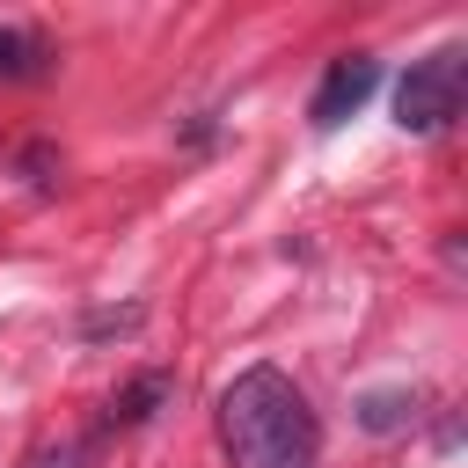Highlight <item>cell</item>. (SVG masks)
<instances>
[{"label": "cell", "instance_id": "cell-7", "mask_svg": "<svg viewBox=\"0 0 468 468\" xmlns=\"http://www.w3.org/2000/svg\"><path fill=\"white\" fill-rule=\"evenodd\" d=\"M146 322V307L139 300H124V307H88L80 314V344H102V336H132Z\"/></svg>", "mask_w": 468, "mask_h": 468}, {"label": "cell", "instance_id": "cell-5", "mask_svg": "<svg viewBox=\"0 0 468 468\" xmlns=\"http://www.w3.org/2000/svg\"><path fill=\"white\" fill-rule=\"evenodd\" d=\"M51 66H58V51L37 37V29H0V80H51Z\"/></svg>", "mask_w": 468, "mask_h": 468}, {"label": "cell", "instance_id": "cell-2", "mask_svg": "<svg viewBox=\"0 0 468 468\" xmlns=\"http://www.w3.org/2000/svg\"><path fill=\"white\" fill-rule=\"evenodd\" d=\"M461 95H468V51L461 44H439V51H424L395 80V124L417 132V139H431V132H446L461 117Z\"/></svg>", "mask_w": 468, "mask_h": 468}, {"label": "cell", "instance_id": "cell-6", "mask_svg": "<svg viewBox=\"0 0 468 468\" xmlns=\"http://www.w3.org/2000/svg\"><path fill=\"white\" fill-rule=\"evenodd\" d=\"M417 388H373V395H358V424L373 431V439H388V431H402V424H417Z\"/></svg>", "mask_w": 468, "mask_h": 468}, {"label": "cell", "instance_id": "cell-1", "mask_svg": "<svg viewBox=\"0 0 468 468\" xmlns=\"http://www.w3.org/2000/svg\"><path fill=\"white\" fill-rule=\"evenodd\" d=\"M212 431L234 468H314L322 461L314 402L300 395L285 366H241L212 402Z\"/></svg>", "mask_w": 468, "mask_h": 468}, {"label": "cell", "instance_id": "cell-3", "mask_svg": "<svg viewBox=\"0 0 468 468\" xmlns=\"http://www.w3.org/2000/svg\"><path fill=\"white\" fill-rule=\"evenodd\" d=\"M373 88H380V58H373V51H336L329 73H322V88H314V102H307V124H314V132H336L344 117L366 110Z\"/></svg>", "mask_w": 468, "mask_h": 468}, {"label": "cell", "instance_id": "cell-4", "mask_svg": "<svg viewBox=\"0 0 468 468\" xmlns=\"http://www.w3.org/2000/svg\"><path fill=\"white\" fill-rule=\"evenodd\" d=\"M168 395H176V380H168V373L154 366V373H139V380H124V388L110 395L102 424H110V431H132V424H146V417H154V410H161Z\"/></svg>", "mask_w": 468, "mask_h": 468}, {"label": "cell", "instance_id": "cell-8", "mask_svg": "<svg viewBox=\"0 0 468 468\" xmlns=\"http://www.w3.org/2000/svg\"><path fill=\"white\" fill-rule=\"evenodd\" d=\"M22 468H80V446H37Z\"/></svg>", "mask_w": 468, "mask_h": 468}]
</instances>
